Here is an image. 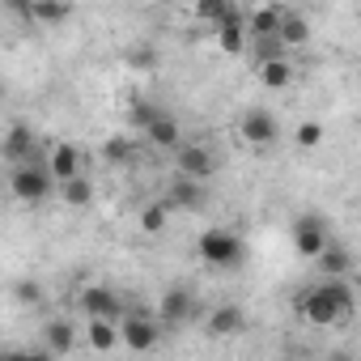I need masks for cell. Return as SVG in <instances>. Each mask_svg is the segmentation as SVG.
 I'll return each instance as SVG.
<instances>
[{
  "instance_id": "6da1fadb",
  "label": "cell",
  "mask_w": 361,
  "mask_h": 361,
  "mask_svg": "<svg viewBox=\"0 0 361 361\" xmlns=\"http://www.w3.org/2000/svg\"><path fill=\"white\" fill-rule=\"evenodd\" d=\"M298 319H306L310 327H336L353 314V289L344 276H323L319 285L302 289L298 302H293Z\"/></svg>"
},
{
  "instance_id": "7a4b0ae2",
  "label": "cell",
  "mask_w": 361,
  "mask_h": 361,
  "mask_svg": "<svg viewBox=\"0 0 361 361\" xmlns=\"http://www.w3.org/2000/svg\"><path fill=\"white\" fill-rule=\"evenodd\" d=\"M56 188H60V178L51 174L47 157L22 161V166H13V174H9V192H13L18 200H26V204H39V200H47Z\"/></svg>"
},
{
  "instance_id": "3957f363",
  "label": "cell",
  "mask_w": 361,
  "mask_h": 361,
  "mask_svg": "<svg viewBox=\"0 0 361 361\" xmlns=\"http://www.w3.org/2000/svg\"><path fill=\"white\" fill-rule=\"evenodd\" d=\"M196 251H200V259H204L209 268H238V264L247 259V243H243L234 230H226V226H209V230L200 234Z\"/></svg>"
},
{
  "instance_id": "277c9868",
  "label": "cell",
  "mask_w": 361,
  "mask_h": 361,
  "mask_svg": "<svg viewBox=\"0 0 361 361\" xmlns=\"http://www.w3.org/2000/svg\"><path fill=\"white\" fill-rule=\"evenodd\" d=\"M238 136H243L251 149H268V145H276V140H281V123H276V115H272V111L255 106V111H247V115L238 119Z\"/></svg>"
},
{
  "instance_id": "5b68a950",
  "label": "cell",
  "mask_w": 361,
  "mask_h": 361,
  "mask_svg": "<svg viewBox=\"0 0 361 361\" xmlns=\"http://www.w3.org/2000/svg\"><path fill=\"white\" fill-rule=\"evenodd\" d=\"M174 166H178V174H192V178H209L217 174V153L209 149V145H178L174 149Z\"/></svg>"
},
{
  "instance_id": "8992f818",
  "label": "cell",
  "mask_w": 361,
  "mask_h": 361,
  "mask_svg": "<svg viewBox=\"0 0 361 361\" xmlns=\"http://www.w3.org/2000/svg\"><path fill=\"white\" fill-rule=\"evenodd\" d=\"M196 293L192 289H183V285H174V289H166V298H161V327H183L188 319H196Z\"/></svg>"
},
{
  "instance_id": "52a82bcc",
  "label": "cell",
  "mask_w": 361,
  "mask_h": 361,
  "mask_svg": "<svg viewBox=\"0 0 361 361\" xmlns=\"http://www.w3.org/2000/svg\"><path fill=\"white\" fill-rule=\"evenodd\" d=\"M81 310H85V319H123V302H119V293L115 289H106V285H90L85 293H81Z\"/></svg>"
},
{
  "instance_id": "ba28073f",
  "label": "cell",
  "mask_w": 361,
  "mask_h": 361,
  "mask_svg": "<svg viewBox=\"0 0 361 361\" xmlns=\"http://www.w3.org/2000/svg\"><path fill=\"white\" fill-rule=\"evenodd\" d=\"M204 204H209V183H204V178L178 174L174 183H170V209H188V213H196V209H204Z\"/></svg>"
},
{
  "instance_id": "9c48e42d",
  "label": "cell",
  "mask_w": 361,
  "mask_h": 361,
  "mask_svg": "<svg viewBox=\"0 0 361 361\" xmlns=\"http://www.w3.org/2000/svg\"><path fill=\"white\" fill-rule=\"evenodd\" d=\"M293 247H298V255L319 259L323 247H327V226H323L319 217H298V226H293Z\"/></svg>"
},
{
  "instance_id": "30bf717a",
  "label": "cell",
  "mask_w": 361,
  "mask_h": 361,
  "mask_svg": "<svg viewBox=\"0 0 361 361\" xmlns=\"http://www.w3.org/2000/svg\"><path fill=\"white\" fill-rule=\"evenodd\" d=\"M119 331H123V344H128L132 353H149V348H157V336H161V327H157L149 314H128Z\"/></svg>"
},
{
  "instance_id": "8fae6325",
  "label": "cell",
  "mask_w": 361,
  "mask_h": 361,
  "mask_svg": "<svg viewBox=\"0 0 361 361\" xmlns=\"http://www.w3.org/2000/svg\"><path fill=\"white\" fill-rule=\"evenodd\" d=\"M247 35H251V30H247V13L234 9V13L217 26V47H221L226 56H243V51H247Z\"/></svg>"
},
{
  "instance_id": "7c38bea8",
  "label": "cell",
  "mask_w": 361,
  "mask_h": 361,
  "mask_svg": "<svg viewBox=\"0 0 361 361\" xmlns=\"http://www.w3.org/2000/svg\"><path fill=\"white\" fill-rule=\"evenodd\" d=\"M243 327H247V310H243V306H234V302H230V306H217V310L204 319V331H209V336H217V340L238 336Z\"/></svg>"
},
{
  "instance_id": "4fadbf2b",
  "label": "cell",
  "mask_w": 361,
  "mask_h": 361,
  "mask_svg": "<svg viewBox=\"0 0 361 361\" xmlns=\"http://www.w3.org/2000/svg\"><path fill=\"white\" fill-rule=\"evenodd\" d=\"M5 157H9L13 166L43 157V153L35 149V136H30V128H26V123H13V132H9V140H5Z\"/></svg>"
},
{
  "instance_id": "5bb4252c",
  "label": "cell",
  "mask_w": 361,
  "mask_h": 361,
  "mask_svg": "<svg viewBox=\"0 0 361 361\" xmlns=\"http://www.w3.org/2000/svg\"><path fill=\"white\" fill-rule=\"evenodd\" d=\"M47 166H51V174L60 178V183H64V178H73V174H81V149L77 145H56L51 153H47Z\"/></svg>"
},
{
  "instance_id": "9a60e30c",
  "label": "cell",
  "mask_w": 361,
  "mask_h": 361,
  "mask_svg": "<svg viewBox=\"0 0 361 361\" xmlns=\"http://www.w3.org/2000/svg\"><path fill=\"white\" fill-rule=\"evenodd\" d=\"M85 340H90V348H94V353H111L115 344H123V331L115 327V319H90Z\"/></svg>"
},
{
  "instance_id": "2e32d148",
  "label": "cell",
  "mask_w": 361,
  "mask_h": 361,
  "mask_svg": "<svg viewBox=\"0 0 361 361\" xmlns=\"http://www.w3.org/2000/svg\"><path fill=\"white\" fill-rule=\"evenodd\" d=\"M43 336H47V348H51L56 357H68V353L77 348V327H73L68 319H51V323L43 327Z\"/></svg>"
},
{
  "instance_id": "e0dca14e",
  "label": "cell",
  "mask_w": 361,
  "mask_h": 361,
  "mask_svg": "<svg viewBox=\"0 0 361 361\" xmlns=\"http://www.w3.org/2000/svg\"><path fill=\"white\" fill-rule=\"evenodd\" d=\"M60 200L68 209H90L94 204V183H90L85 174H73V178H64V183H60Z\"/></svg>"
},
{
  "instance_id": "ac0fdd59",
  "label": "cell",
  "mask_w": 361,
  "mask_h": 361,
  "mask_svg": "<svg viewBox=\"0 0 361 361\" xmlns=\"http://www.w3.org/2000/svg\"><path fill=\"white\" fill-rule=\"evenodd\" d=\"M310 35H314V30H310L306 13H293V9H289V13H285V22H281V43H285L289 51H298V47H306V43H310Z\"/></svg>"
},
{
  "instance_id": "d6986e66",
  "label": "cell",
  "mask_w": 361,
  "mask_h": 361,
  "mask_svg": "<svg viewBox=\"0 0 361 361\" xmlns=\"http://www.w3.org/2000/svg\"><path fill=\"white\" fill-rule=\"evenodd\" d=\"M145 136H149V145H157V149H178V119H174L170 111H161V115L145 128Z\"/></svg>"
},
{
  "instance_id": "ffe728a7",
  "label": "cell",
  "mask_w": 361,
  "mask_h": 361,
  "mask_svg": "<svg viewBox=\"0 0 361 361\" xmlns=\"http://www.w3.org/2000/svg\"><path fill=\"white\" fill-rule=\"evenodd\" d=\"M30 18L43 26H60L73 18V0H30Z\"/></svg>"
},
{
  "instance_id": "44dd1931",
  "label": "cell",
  "mask_w": 361,
  "mask_h": 361,
  "mask_svg": "<svg viewBox=\"0 0 361 361\" xmlns=\"http://www.w3.org/2000/svg\"><path fill=\"white\" fill-rule=\"evenodd\" d=\"M285 13H289V9H281V5H264V9H255V13L247 18V30H251L255 39H259V35H281Z\"/></svg>"
},
{
  "instance_id": "7402d4cb",
  "label": "cell",
  "mask_w": 361,
  "mask_h": 361,
  "mask_svg": "<svg viewBox=\"0 0 361 361\" xmlns=\"http://www.w3.org/2000/svg\"><path fill=\"white\" fill-rule=\"evenodd\" d=\"M314 264H319L323 276H348V272H353V255H348V247H331V243L323 247V255H319Z\"/></svg>"
},
{
  "instance_id": "603a6c76",
  "label": "cell",
  "mask_w": 361,
  "mask_h": 361,
  "mask_svg": "<svg viewBox=\"0 0 361 361\" xmlns=\"http://www.w3.org/2000/svg\"><path fill=\"white\" fill-rule=\"evenodd\" d=\"M259 81H264L268 90H289V81H293L289 56H281V60H268V64H259Z\"/></svg>"
},
{
  "instance_id": "cb8c5ba5",
  "label": "cell",
  "mask_w": 361,
  "mask_h": 361,
  "mask_svg": "<svg viewBox=\"0 0 361 361\" xmlns=\"http://www.w3.org/2000/svg\"><path fill=\"white\" fill-rule=\"evenodd\" d=\"M234 9H238L234 0H196V18H200V22H209L213 30H217V26H221Z\"/></svg>"
},
{
  "instance_id": "d4e9b609",
  "label": "cell",
  "mask_w": 361,
  "mask_h": 361,
  "mask_svg": "<svg viewBox=\"0 0 361 361\" xmlns=\"http://www.w3.org/2000/svg\"><path fill=\"white\" fill-rule=\"evenodd\" d=\"M170 213H174L170 200H166V204H149V209L140 213V230H145V234H161V230L170 226Z\"/></svg>"
},
{
  "instance_id": "484cf974",
  "label": "cell",
  "mask_w": 361,
  "mask_h": 361,
  "mask_svg": "<svg viewBox=\"0 0 361 361\" xmlns=\"http://www.w3.org/2000/svg\"><path fill=\"white\" fill-rule=\"evenodd\" d=\"M281 56H289V47L281 43V35H259V39H255V60H259V64L281 60Z\"/></svg>"
},
{
  "instance_id": "4316f807",
  "label": "cell",
  "mask_w": 361,
  "mask_h": 361,
  "mask_svg": "<svg viewBox=\"0 0 361 361\" xmlns=\"http://www.w3.org/2000/svg\"><path fill=\"white\" fill-rule=\"evenodd\" d=\"M102 157H106L111 166H123V161H132V157H136V149H132V140L115 136V140H106V145H102Z\"/></svg>"
},
{
  "instance_id": "83f0119b",
  "label": "cell",
  "mask_w": 361,
  "mask_h": 361,
  "mask_svg": "<svg viewBox=\"0 0 361 361\" xmlns=\"http://www.w3.org/2000/svg\"><path fill=\"white\" fill-rule=\"evenodd\" d=\"M157 115H161V106H153V102H145V98H132V111H128V119H132L136 128H149Z\"/></svg>"
},
{
  "instance_id": "f1b7e54d",
  "label": "cell",
  "mask_w": 361,
  "mask_h": 361,
  "mask_svg": "<svg viewBox=\"0 0 361 361\" xmlns=\"http://www.w3.org/2000/svg\"><path fill=\"white\" fill-rule=\"evenodd\" d=\"M293 140H298L302 149H319V145H323V123H314V119H306V123H298V132H293Z\"/></svg>"
},
{
  "instance_id": "f546056e",
  "label": "cell",
  "mask_w": 361,
  "mask_h": 361,
  "mask_svg": "<svg viewBox=\"0 0 361 361\" xmlns=\"http://www.w3.org/2000/svg\"><path fill=\"white\" fill-rule=\"evenodd\" d=\"M128 64H132V68H153L157 56H153V47H132V51H128Z\"/></svg>"
},
{
  "instance_id": "4dcf8cb0",
  "label": "cell",
  "mask_w": 361,
  "mask_h": 361,
  "mask_svg": "<svg viewBox=\"0 0 361 361\" xmlns=\"http://www.w3.org/2000/svg\"><path fill=\"white\" fill-rule=\"evenodd\" d=\"M18 298L22 302H39V285H18Z\"/></svg>"
}]
</instances>
